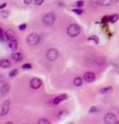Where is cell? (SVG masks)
I'll list each match as a JSON object with an SVG mask.
<instances>
[{"instance_id":"obj_1","label":"cell","mask_w":119,"mask_h":124,"mask_svg":"<svg viewBox=\"0 0 119 124\" xmlns=\"http://www.w3.org/2000/svg\"><path fill=\"white\" fill-rule=\"evenodd\" d=\"M56 21V16L54 13H48V14H46L44 17H43V22H44V24L46 25H53L55 23Z\"/></svg>"},{"instance_id":"obj_2","label":"cell","mask_w":119,"mask_h":124,"mask_svg":"<svg viewBox=\"0 0 119 124\" xmlns=\"http://www.w3.org/2000/svg\"><path fill=\"white\" fill-rule=\"evenodd\" d=\"M66 32H67V34L70 36L75 37L80 33V26L77 25V24H71L70 26L67 27Z\"/></svg>"},{"instance_id":"obj_3","label":"cell","mask_w":119,"mask_h":124,"mask_svg":"<svg viewBox=\"0 0 119 124\" xmlns=\"http://www.w3.org/2000/svg\"><path fill=\"white\" fill-rule=\"evenodd\" d=\"M40 37L38 34L31 33V34H29V35L27 36V39H26V41H27V44L29 46H35V45H37L38 42H40Z\"/></svg>"},{"instance_id":"obj_4","label":"cell","mask_w":119,"mask_h":124,"mask_svg":"<svg viewBox=\"0 0 119 124\" xmlns=\"http://www.w3.org/2000/svg\"><path fill=\"white\" fill-rule=\"evenodd\" d=\"M59 56V53L56 49H50L47 52V58L50 61H55Z\"/></svg>"},{"instance_id":"obj_5","label":"cell","mask_w":119,"mask_h":124,"mask_svg":"<svg viewBox=\"0 0 119 124\" xmlns=\"http://www.w3.org/2000/svg\"><path fill=\"white\" fill-rule=\"evenodd\" d=\"M117 122V118H116V115L113 114V113H108L105 116V123L107 124H114Z\"/></svg>"},{"instance_id":"obj_6","label":"cell","mask_w":119,"mask_h":124,"mask_svg":"<svg viewBox=\"0 0 119 124\" xmlns=\"http://www.w3.org/2000/svg\"><path fill=\"white\" fill-rule=\"evenodd\" d=\"M30 87L34 89V90L40 89L41 87V81L40 79H37V78H34V79L31 80V82H30Z\"/></svg>"},{"instance_id":"obj_7","label":"cell","mask_w":119,"mask_h":124,"mask_svg":"<svg viewBox=\"0 0 119 124\" xmlns=\"http://www.w3.org/2000/svg\"><path fill=\"white\" fill-rule=\"evenodd\" d=\"M83 79L85 80L87 83H91V82H93V81L95 80V75L93 72H91V71H87V72L84 73Z\"/></svg>"},{"instance_id":"obj_8","label":"cell","mask_w":119,"mask_h":124,"mask_svg":"<svg viewBox=\"0 0 119 124\" xmlns=\"http://www.w3.org/2000/svg\"><path fill=\"white\" fill-rule=\"evenodd\" d=\"M8 112H9V101L6 100V101L3 103L2 111H1V113H0V115H1V117H4V116H6L8 114Z\"/></svg>"},{"instance_id":"obj_9","label":"cell","mask_w":119,"mask_h":124,"mask_svg":"<svg viewBox=\"0 0 119 124\" xmlns=\"http://www.w3.org/2000/svg\"><path fill=\"white\" fill-rule=\"evenodd\" d=\"M67 98V95L66 94H60L58 96H56V97L53 99V103L54 104H59L61 101H63L64 99Z\"/></svg>"},{"instance_id":"obj_10","label":"cell","mask_w":119,"mask_h":124,"mask_svg":"<svg viewBox=\"0 0 119 124\" xmlns=\"http://www.w3.org/2000/svg\"><path fill=\"white\" fill-rule=\"evenodd\" d=\"M9 91V85L8 84H3L1 87H0V94H1L2 96L5 95L6 93H8Z\"/></svg>"},{"instance_id":"obj_11","label":"cell","mask_w":119,"mask_h":124,"mask_svg":"<svg viewBox=\"0 0 119 124\" xmlns=\"http://www.w3.org/2000/svg\"><path fill=\"white\" fill-rule=\"evenodd\" d=\"M8 46H9V49L13 50V51H16L18 49V41L16 39H13V40H8Z\"/></svg>"},{"instance_id":"obj_12","label":"cell","mask_w":119,"mask_h":124,"mask_svg":"<svg viewBox=\"0 0 119 124\" xmlns=\"http://www.w3.org/2000/svg\"><path fill=\"white\" fill-rule=\"evenodd\" d=\"M10 66V62L7 59H2L0 60V67L2 68H8Z\"/></svg>"},{"instance_id":"obj_13","label":"cell","mask_w":119,"mask_h":124,"mask_svg":"<svg viewBox=\"0 0 119 124\" xmlns=\"http://www.w3.org/2000/svg\"><path fill=\"white\" fill-rule=\"evenodd\" d=\"M11 58L15 60V61H21L23 59V55L21 53H14L11 55Z\"/></svg>"},{"instance_id":"obj_14","label":"cell","mask_w":119,"mask_h":124,"mask_svg":"<svg viewBox=\"0 0 119 124\" xmlns=\"http://www.w3.org/2000/svg\"><path fill=\"white\" fill-rule=\"evenodd\" d=\"M6 35H7V39H8V40L16 39V35H15V33H14L13 31H11V30L6 31Z\"/></svg>"},{"instance_id":"obj_15","label":"cell","mask_w":119,"mask_h":124,"mask_svg":"<svg viewBox=\"0 0 119 124\" xmlns=\"http://www.w3.org/2000/svg\"><path fill=\"white\" fill-rule=\"evenodd\" d=\"M83 84V79H81V78H76V79L74 80V85L76 87H80L81 85Z\"/></svg>"},{"instance_id":"obj_16","label":"cell","mask_w":119,"mask_h":124,"mask_svg":"<svg viewBox=\"0 0 119 124\" xmlns=\"http://www.w3.org/2000/svg\"><path fill=\"white\" fill-rule=\"evenodd\" d=\"M111 1H112V0H97L98 4L102 5V6H108V5H110Z\"/></svg>"},{"instance_id":"obj_17","label":"cell","mask_w":119,"mask_h":124,"mask_svg":"<svg viewBox=\"0 0 119 124\" xmlns=\"http://www.w3.org/2000/svg\"><path fill=\"white\" fill-rule=\"evenodd\" d=\"M111 91H112V87H111V86L105 87V88H103V89H101V90H99V92H101L102 94H107V93H109V92H111Z\"/></svg>"},{"instance_id":"obj_18","label":"cell","mask_w":119,"mask_h":124,"mask_svg":"<svg viewBox=\"0 0 119 124\" xmlns=\"http://www.w3.org/2000/svg\"><path fill=\"white\" fill-rule=\"evenodd\" d=\"M67 115H68V113L66 111H62V112H60V113L57 115V117H58V119H63V118L66 117Z\"/></svg>"},{"instance_id":"obj_19","label":"cell","mask_w":119,"mask_h":124,"mask_svg":"<svg viewBox=\"0 0 119 124\" xmlns=\"http://www.w3.org/2000/svg\"><path fill=\"white\" fill-rule=\"evenodd\" d=\"M118 18H119V16L118 15H113V16H110L109 17V21L111 23H115L117 20H118Z\"/></svg>"},{"instance_id":"obj_20","label":"cell","mask_w":119,"mask_h":124,"mask_svg":"<svg viewBox=\"0 0 119 124\" xmlns=\"http://www.w3.org/2000/svg\"><path fill=\"white\" fill-rule=\"evenodd\" d=\"M37 123L38 124H50V121L48 119H46V118H41V119L38 120Z\"/></svg>"},{"instance_id":"obj_21","label":"cell","mask_w":119,"mask_h":124,"mask_svg":"<svg viewBox=\"0 0 119 124\" xmlns=\"http://www.w3.org/2000/svg\"><path fill=\"white\" fill-rule=\"evenodd\" d=\"M88 40H93L96 45L98 44V41H99V40H98V37H97V36H95V35H91L89 38H88Z\"/></svg>"},{"instance_id":"obj_22","label":"cell","mask_w":119,"mask_h":124,"mask_svg":"<svg viewBox=\"0 0 119 124\" xmlns=\"http://www.w3.org/2000/svg\"><path fill=\"white\" fill-rule=\"evenodd\" d=\"M0 16H1L2 18H7L9 16V11H5V10H3V11H1V14H0Z\"/></svg>"},{"instance_id":"obj_23","label":"cell","mask_w":119,"mask_h":124,"mask_svg":"<svg viewBox=\"0 0 119 124\" xmlns=\"http://www.w3.org/2000/svg\"><path fill=\"white\" fill-rule=\"evenodd\" d=\"M97 112H98V108H97L96 107H91L90 110H89V113H92V114L97 113Z\"/></svg>"},{"instance_id":"obj_24","label":"cell","mask_w":119,"mask_h":124,"mask_svg":"<svg viewBox=\"0 0 119 124\" xmlns=\"http://www.w3.org/2000/svg\"><path fill=\"white\" fill-rule=\"evenodd\" d=\"M75 5H76L77 7H82V6L84 5V1H83V0H81V1H77V2L75 3Z\"/></svg>"},{"instance_id":"obj_25","label":"cell","mask_w":119,"mask_h":124,"mask_svg":"<svg viewBox=\"0 0 119 124\" xmlns=\"http://www.w3.org/2000/svg\"><path fill=\"white\" fill-rule=\"evenodd\" d=\"M18 75V69H14L9 72V77H16Z\"/></svg>"},{"instance_id":"obj_26","label":"cell","mask_w":119,"mask_h":124,"mask_svg":"<svg viewBox=\"0 0 119 124\" xmlns=\"http://www.w3.org/2000/svg\"><path fill=\"white\" fill-rule=\"evenodd\" d=\"M44 1H45V0H34V3H35V5L40 6L44 3Z\"/></svg>"},{"instance_id":"obj_27","label":"cell","mask_w":119,"mask_h":124,"mask_svg":"<svg viewBox=\"0 0 119 124\" xmlns=\"http://www.w3.org/2000/svg\"><path fill=\"white\" fill-rule=\"evenodd\" d=\"M22 68L23 69H31L32 68V65L31 64H23Z\"/></svg>"},{"instance_id":"obj_28","label":"cell","mask_w":119,"mask_h":124,"mask_svg":"<svg viewBox=\"0 0 119 124\" xmlns=\"http://www.w3.org/2000/svg\"><path fill=\"white\" fill-rule=\"evenodd\" d=\"M72 11H74V13H76L77 15H82V14H83V10H82V9H78V8L72 9Z\"/></svg>"},{"instance_id":"obj_29","label":"cell","mask_w":119,"mask_h":124,"mask_svg":"<svg viewBox=\"0 0 119 124\" xmlns=\"http://www.w3.org/2000/svg\"><path fill=\"white\" fill-rule=\"evenodd\" d=\"M26 27H27V25H26V24H21L20 26H19V29H20V30H25Z\"/></svg>"},{"instance_id":"obj_30","label":"cell","mask_w":119,"mask_h":124,"mask_svg":"<svg viewBox=\"0 0 119 124\" xmlns=\"http://www.w3.org/2000/svg\"><path fill=\"white\" fill-rule=\"evenodd\" d=\"M33 1V0H24L25 4H31V2Z\"/></svg>"},{"instance_id":"obj_31","label":"cell","mask_w":119,"mask_h":124,"mask_svg":"<svg viewBox=\"0 0 119 124\" xmlns=\"http://www.w3.org/2000/svg\"><path fill=\"white\" fill-rule=\"evenodd\" d=\"M6 5H7V3H2V4L0 5V9H1V8H3V7H5Z\"/></svg>"},{"instance_id":"obj_32","label":"cell","mask_w":119,"mask_h":124,"mask_svg":"<svg viewBox=\"0 0 119 124\" xmlns=\"http://www.w3.org/2000/svg\"><path fill=\"white\" fill-rule=\"evenodd\" d=\"M3 34V32H2V29H1V27H0V37H1V35Z\"/></svg>"},{"instance_id":"obj_33","label":"cell","mask_w":119,"mask_h":124,"mask_svg":"<svg viewBox=\"0 0 119 124\" xmlns=\"http://www.w3.org/2000/svg\"><path fill=\"white\" fill-rule=\"evenodd\" d=\"M2 81H3V77L0 76V82H2Z\"/></svg>"},{"instance_id":"obj_34","label":"cell","mask_w":119,"mask_h":124,"mask_svg":"<svg viewBox=\"0 0 119 124\" xmlns=\"http://www.w3.org/2000/svg\"><path fill=\"white\" fill-rule=\"evenodd\" d=\"M112 1H113V2H118L119 0H112Z\"/></svg>"},{"instance_id":"obj_35","label":"cell","mask_w":119,"mask_h":124,"mask_svg":"<svg viewBox=\"0 0 119 124\" xmlns=\"http://www.w3.org/2000/svg\"><path fill=\"white\" fill-rule=\"evenodd\" d=\"M116 123H118V124H119V121H117V122H116Z\"/></svg>"}]
</instances>
